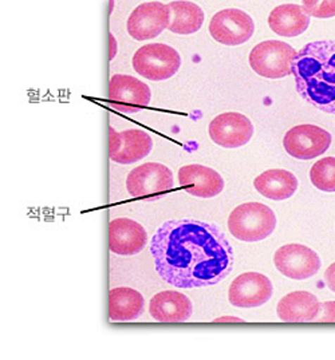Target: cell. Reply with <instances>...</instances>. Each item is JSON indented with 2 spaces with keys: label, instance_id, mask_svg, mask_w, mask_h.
<instances>
[{
  "label": "cell",
  "instance_id": "obj_1",
  "mask_svg": "<svg viewBox=\"0 0 335 360\" xmlns=\"http://www.w3.org/2000/svg\"><path fill=\"white\" fill-rule=\"evenodd\" d=\"M151 253L160 277L185 290L220 283L234 265V250L223 232L191 219L164 222L151 241Z\"/></svg>",
  "mask_w": 335,
  "mask_h": 360
},
{
  "label": "cell",
  "instance_id": "obj_2",
  "mask_svg": "<svg viewBox=\"0 0 335 360\" xmlns=\"http://www.w3.org/2000/svg\"><path fill=\"white\" fill-rule=\"evenodd\" d=\"M296 90L310 105L335 114V41H317L296 53L293 72Z\"/></svg>",
  "mask_w": 335,
  "mask_h": 360
},
{
  "label": "cell",
  "instance_id": "obj_3",
  "mask_svg": "<svg viewBox=\"0 0 335 360\" xmlns=\"http://www.w3.org/2000/svg\"><path fill=\"white\" fill-rule=\"evenodd\" d=\"M277 216L262 202H246L234 209L228 217L229 233L244 243L263 241L274 233Z\"/></svg>",
  "mask_w": 335,
  "mask_h": 360
},
{
  "label": "cell",
  "instance_id": "obj_4",
  "mask_svg": "<svg viewBox=\"0 0 335 360\" xmlns=\"http://www.w3.org/2000/svg\"><path fill=\"white\" fill-rule=\"evenodd\" d=\"M182 66V56L173 47L164 43L142 46L133 56V69L141 77L160 82L175 77Z\"/></svg>",
  "mask_w": 335,
  "mask_h": 360
},
{
  "label": "cell",
  "instance_id": "obj_5",
  "mask_svg": "<svg viewBox=\"0 0 335 360\" xmlns=\"http://www.w3.org/2000/svg\"><path fill=\"white\" fill-rule=\"evenodd\" d=\"M296 50L280 41H265L256 44L250 53L251 69L267 79H280L293 72Z\"/></svg>",
  "mask_w": 335,
  "mask_h": 360
},
{
  "label": "cell",
  "instance_id": "obj_6",
  "mask_svg": "<svg viewBox=\"0 0 335 360\" xmlns=\"http://www.w3.org/2000/svg\"><path fill=\"white\" fill-rule=\"evenodd\" d=\"M331 141V134L323 127L305 124L293 126L284 134L283 146L293 158L308 161L327 152Z\"/></svg>",
  "mask_w": 335,
  "mask_h": 360
},
{
  "label": "cell",
  "instance_id": "obj_7",
  "mask_svg": "<svg viewBox=\"0 0 335 360\" xmlns=\"http://www.w3.org/2000/svg\"><path fill=\"white\" fill-rule=\"evenodd\" d=\"M253 32L255 23L251 16L239 8L222 10L210 19V37L225 46H239L248 42Z\"/></svg>",
  "mask_w": 335,
  "mask_h": 360
},
{
  "label": "cell",
  "instance_id": "obj_8",
  "mask_svg": "<svg viewBox=\"0 0 335 360\" xmlns=\"http://www.w3.org/2000/svg\"><path fill=\"white\" fill-rule=\"evenodd\" d=\"M274 264L283 276L293 280H306L321 269L318 253L303 244H287L274 255Z\"/></svg>",
  "mask_w": 335,
  "mask_h": 360
},
{
  "label": "cell",
  "instance_id": "obj_9",
  "mask_svg": "<svg viewBox=\"0 0 335 360\" xmlns=\"http://www.w3.org/2000/svg\"><path fill=\"white\" fill-rule=\"evenodd\" d=\"M170 10L161 1H146L133 10L126 28L136 41H151L169 26Z\"/></svg>",
  "mask_w": 335,
  "mask_h": 360
},
{
  "label": "cell",
  "instance_id": "obj_10",
  "mask_svg": "<svg viewBox=\"0 0 335 360\" xmlns=\"http://www.w3.org/2000/svg\"><path fill=\"white\" fill-rule=\"evenodd\" d=\"M151 87L140 79L126 75L114 74L109 84L110 106L121 112H137L151 103Z\"/></svg>",
  "mask_w": 335,
  "mask_h": 360
},
{
  "label": "cell",
  "instance_id": "obj_11",
  "mask_svg": "<svg viewBox=\"0 0 335 360\" xmlns=\"http://www.w3.org/2000/svg\"><path fill=\"white\" fill-rule=\"evenodd\" d=\"M109 157L113 162L130 165L144 160L153 149V139L141 129L115 131L109 129Z\"/></svg>",
  "mask_w": 335,
  "mask_h": 360
},
{
  "label": "cell",
  "instance_id": "obj_12",
  "mask_svg": "<svg viewBox=\"0 0 335 360\" xmlns=\"http://www.w3.org/2000/svg\"><path fill=\"white\" fill-rule=\"evenodd\" d=\"M173 173L169 167L148 162L133 169L126 179V189L132 197H151L165 193L173 188Z\"/></svg>",
  "mask_w": 335,
  "mask_h": 360
},
{
  "label": "cell",
  "instance_id": "obj_13",
  "mask_svg": "<svg viewBox=\"0 0 335 360\" xmlns=\"http://www.w3.org/2000/svg\"><path fill=\"white\" fill-rule=\"evenodd\" d=\"M208 131L216 145L225 149H238L251 141L253 125L246 115L229 111L213 118Z\"/></svg>",
  "mask_w": 335,
  "mask_h": 360
},
{
  "label": "cell",
  "instance_id": "obj_14",
  "mask_svg": "<svg viewBox=\"0 0 335 360\" xmlns=\"http://www.w3.org/2000/svg\"><path fill=\"white\" fill-rule=\"evenodd\" d=\"M272 293L274 287L268 277L259 272H246L232 281L228 300L238 308H256L265 304Z\"/></svg>",
  "mask_w": 335,
  "mask_h": 360
},
{
  "label": "cell",
  "instance_id": "obj_15",
  "mask_svg": "<svg viewBox=\"0 0 335 360\" xmlns=\"http://www.w3.org/2000/svg\"><path fill=\"white\" fill-rule=\"evenodd\" d=\"M145 228L132 219L121 217L109 224V250L120 256H133L148 245Z\"/></svg>",
  "mask_w": 335,
  "mask_h": 360
},
{
  "label": "cell",
  "instance_id": "obj_16",
  "mask_svg": "<svg viewBox=\"0 0 335 360\" xmlns=\"http://www.w3.org/2000/svg\"><path fill=\"white\" fill-rule=\"evenodd\" d=\"M179 181L184 191L198 198H212L224 191L223 177L212 167L191 164L179 170Z\"/></svg>",
  "mask_w": 335,
  "mask_h": 360
},
{
  "label": "cell",
  "instance_id": "obj_17",
  "mask_svg": "<svg viewBox=\"0 0 335 360\" xmlns=\"http://www.w3.org/2000/svg\"><path fill=\"white\" fill-rule=\"evenodd\" d=\"M149 314L161 323H182L192 316L194 305L182 292H160L149 303Z\"/></svg>",
  "mask_w": 335,
  "mask_h": 360
},
{
  "label": "cell",
  "instance_id": "obj_18",
  "mask_svg": "<svg viewBox=\"0 0 335 360\" xmlns=\"http://www.w3.org/2000/svg\"><path fill=\"white\" fill-rule=\"evenodd\" d=\"M321 303L315 295L306 291H295L286 295L277 307L278 318L287 323L315 321Z\"/></svg>",
  "mask_w": 335,
  "mask_h": 360
},
{
  "label": "cell",
  "instance_id": "obj_19",
  "mask_svg": "<svg viewBox=\"0 0 335 360\" xmlns=\"http://www.w3.org/2000/svg\"><path fill=\"white\" fill-rule=\"evenodd\" d=\"M268 26L279 37L302 35L310 26V16L299 4H282L268 15Z\"/></svg>",
  "mask_w": 335,
  "mask_h": 360
},
{
  "label": "cell",
  "instance_id": "obj_20",
  "mask_svg": "<svg viewBox=\"0 0 335 360\" xmlns=\"http://www.w3.org/2000/svg\"><path fill=\"white\" fill-rule=\"evenodd\" d=\"M253 186L265 198L283 201L293 197L298 191L299 182L289 170L270 169L255 179Z\"/></svg>",
  "mask_w": 335,
  "mask_h": 360
},
{
  "label": "cell",
  "instance_id": "obj_21",
  "mask_svg": "<svg viewBox=\"0 0 335 360\" xmlns=\"http://www.w3.org/2000/svg\"><path fill=\"white\" fill-rule=\"evenodd\" d=\"M145 309V299L140 292L118 287L109 292V319L114 323H125L140 318Z\"/></svg>",
  "mask_w": 335,
  "mask_h": 360
},
{
  "label": "cell",
  "instance_id": "obj_22",
  "mask_svg": "<svg viewBox=\"0 0 335 360\" xmlns=\"http://www.w3.org/2000/svg\"><path fill=\"white\" fill-rule=\"evenodd\" d=\"M170 20L168 30L179 35H191L204 25L206 15L200 6L189 0H176L168 3Z\"/></svg>",
  "mask_w": 335,
  "mask_h": 360
},
{
  "label": "cell",
  "instance_id": "obj_23",
  "mask_svg": "<svg viewBox=\"0 0 335 360\" xmlns=\"http://www.w3.org/2000/svg\"><path fill=\"white\" fill-rule=\"evenodd\" d=\"M311 184L321 192L335 193V157H324L310 170Z\"/></svg>",
  "mask_w": 335,
  "mask_h": 360
},
{
  "label": "cell",
  "instance_id": "obj_24",
  "mask_svg": "<svg viewBox=\"0 0 335 360\" xmlns=\"http://www.w3.org/2000/svg\"><path fill=\"white\" fill-rule=\"evenodd\" d=\"M302 7L310 18L324 19L335 16V0H305Z\"/></svg>",
  "mask_w": 335,
  "mask_h": 360
},
{
  "label": "cell",
  "instance_id": "obj_25",
  "mask_svg": "<svg viewBox=\"0 0 335 360\" xmlns=\"http://www.w3.org/2000/svg\"><path fill=\"white\" fill-rule=\"evenodd\" d=\"M315 321L323 323H335V302H326L321 303L320 315Z\"/></svg>",
  "mask_w": 335,
  "mask_h": 360
},
{
  "label": "cell",
  "instance_id": "obj_26",
  "mask_svg": "<svg viewBox=\"0 0 335 360\" xmlns=\"http://www.w3.org/2000/svg\"><path fill=\"white\" fill-rule=\"evenodd\" d=\"M324 280H326L327 287H329L331 291L335 292V263L331 264V265L326 269Z\"/></svg>",
  "mask_w": 335,
  "mask_h": 360
},
{
  "label": "cell",
  "instance_id": "obj_27",
  "mask_svg": "<svg viewBox=\"0 0 335 360\" xmlns=\"http://www.w3.org/2000/svg\"><path fill=\"white\" fill-rule=\"evenodd\" d=\"M109 38H110V56H109V59L112 60L113 58H114L115 54H117V42H115V39H114L113 34L109 35Z\"/></svg>",
  "mask_w": 335,
  "mask_h": 360
},
{
  "label": "cell",
  "instance_id": "obj_28",
  "mask_svg": "<svg viewBox=\"0 0 335 360\" xmlns=\"http://www.w3.org/2000/svg\"><path fill=\"white\" fill-rule=\"evenodd\" d=\"M216 323H223V321H236V323H241L244 320H241L240 318H232V316H225V318H219L215 320Z\"/></svg>",
  "mask_w": 335,
  "mask_h": 360
}]
</instances>
